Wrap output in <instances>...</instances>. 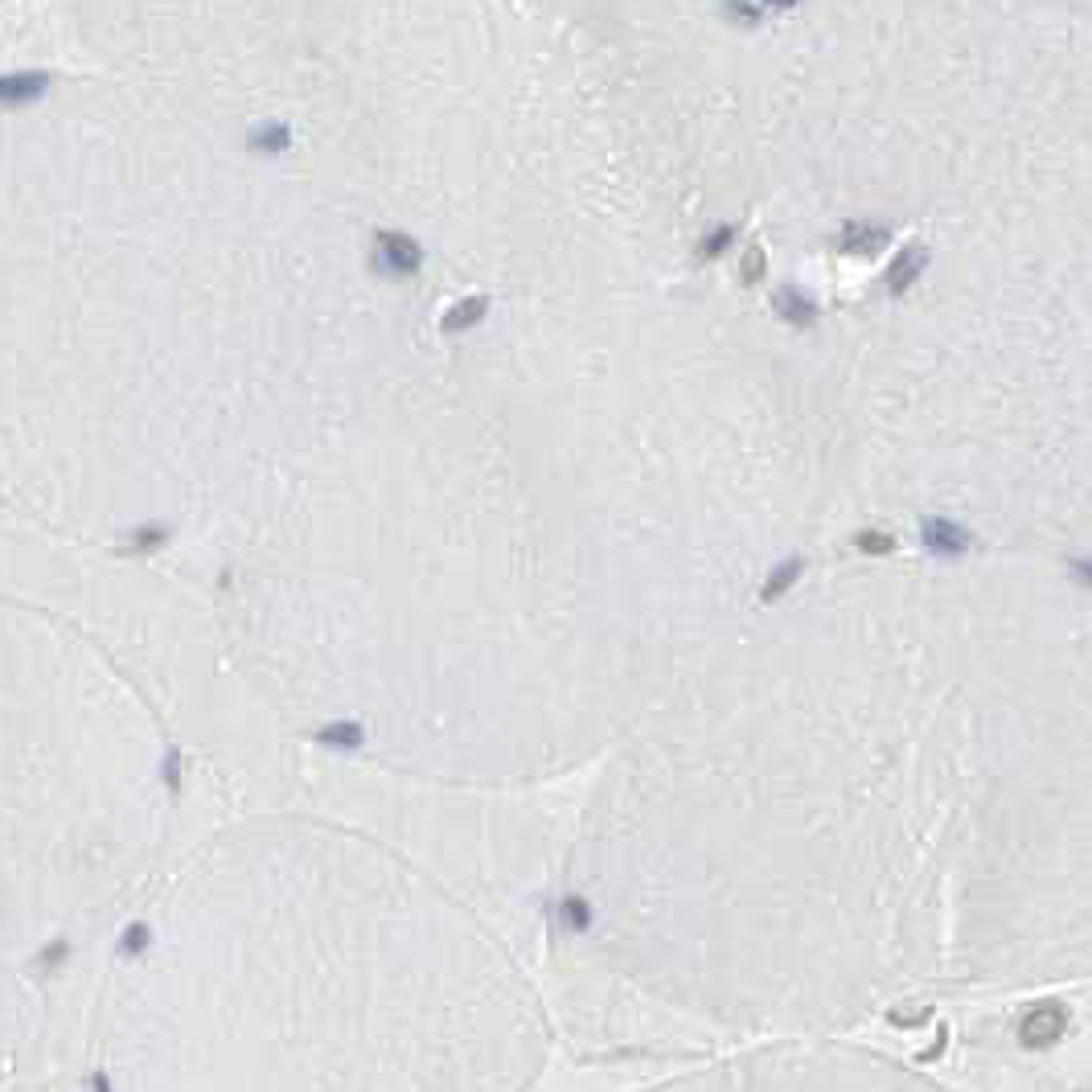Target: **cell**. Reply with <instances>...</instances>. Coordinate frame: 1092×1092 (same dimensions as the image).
I'll use <instances>...</instances> for the list:
<instances>
[{"label": "cell", "instance_id": "obj_1", "mask_svg": "<svg viewBox=\"0 0 1092 1092\" xmlns=\"http://www.w3.org/2000/svg\"><path fill=\"white\" fill-rule=\"evenodd\" d=\"M1064 1031H1068V1011L1060 1007V1002H1039V1007H1031V1014L1022 1018L1018 1039H1022V1047H1031V1051H1047V1047L1060 1044Z\"/></svg>", "mask_w": 1092, "mask_h": 1092}, {"label": "cell", "instance_id": "obj_2", "mask_svg": "<svg viewBox=\"0 0 1092 1092\" xmlns=\"http://www.w3.org/2000/svg\"><path fill=\"white\" fill-rule=\"evenodd\" d=\"M46 91H49V75L46 71L0 75V108H25V103H38Z\"/></svg>", "mask_w": 1092, "mask_h": 1092}, {"label": "cell", "instance_id": "obj_3", "mask_svg": "<svg viewBox=\"0 0 1092 1092\" xmlns=\"http://www.w3.org/2000/svg\"><path fill=\"white\" fill-rule=\"evenodd\" d=\"M920 534H924V546L932 554H941V559H957L969 546V530H961L957 522H945V517H924Z\"/></svg>", "mask_w": 1092, "mask_h": 1092}, {"label": "cell", "instance_id": "obj_4", "mask_svg": "<svg viewBox=\"0 0 1092 1092\" xmlns=\"http://www.w3.org/2000/svg\"><path fill=\"white\" fill-rule=\"evenodd\" d=\"M378 267H383L387 275H411L415 267H420V251H415V242L403 238V234H383L378 238Z\"/></svg>", "mask_w": 1092, "mask_h": 1092}, {"label": "cell", "instance_id": "obj_5", "mask_svg": "<svg viewBox=\"0 0 1092 1092\" xmlns=\"http://www.w3.org/2000/svg\"><path fill=\"white\" fill-rule=\"evenodd\" d=\"M776 308H780V317L793 321V325H813V321H818V308H813V300L801 296L796 288H780V292H776Z\"/></svg>", "mask_w": 1092, "mask_h": 1092}, {"label": "cell", "instance_id": "obj_6", "mask_svg": "<svg viewBox=\"0 0 1092 1092\" xmlns=\"http://www.w3.org/2000/svg\"><path fill=\"white\" fill-rule=\"evenodd\" d=\"M484 308H489V300H484V296H477V300H460V304L444 317V325H440V328H444V333H464V328H473V325L484 317Z\"/></svg>", "mask_w": 1092, "mask_h": 1092}, {"label": "cell", "instance_id": "obj_7", "mask_svg": "<svg viewBox=\"0 0 1092 1092\" xmlns=\"http://www.w3.org/2000/svg\"><path fill=\"white\" fill-rule=\"evenodd\" d=\"M801 571H805V567H801V559H789V563H780V567L772 571V579H768L764 587H760V600H764V604L780 600V596H785V592H789V587H793L796 579H801Z\"/></svg>", "mask_w": 1092, "mask_h": 1092}, {"label": "cell", "instance_id": "obj_8", "mask_svg": "<svg viewBox=\"0 0 1092 1092\" xmlns=\"http://www.w3.org/2000/svg\"><path fill=\"white\" fill-rule=\"evenodd\" d=\"M920 267H924V251H904L891 264V275H888V288L891 292H904L916 275H920Z\"/></svg>", "mask_w": 1092, "mask_h": 1092}, {"label": "cell", "instance_id": "obj_9", "mask_svg": "<svg viewBox=\"0 0 1092 1092\" xmlns=\"http://www.w3.org/2000/svg\"><path fill=\"white\" fill-rule=\"evenodd\" d=\"M361 723H328L317 732L321 743H328V748H361Z\"/></svg>", "mask_w": 1092, "mask_h": 1092}, {"label": "cell", "instance_id": "obj_10", "mask_svg": "<svg viewBox=\"0 0 1092 1092\" xmlns=\"http://www.w3.org/2000/svg\"><path fill=\"white\" fill-rule=\"evenodd\" d=\"M559 920H563L571 932H587V928H592V908H587L583 895H567L563 908H559Z\"/></svg>", "mask_w": 1092, "mask_h": 1092}, {"label": "cell", "instance_id": "obj_11", "mask_svg": "<svg viewBox=\"0 0 1092 1092\" xmlns=\"http://www.w3.org/2000/svg\"><path fill=\"white\" fill-rule=\"evenodd\" d=\"M855 546L866 550V554H891V550H895V539H891V534H883V530H862L858 539H855Z\"/></svg>", "mask_w": 1092, "mask_h": 1092}, {"label": "cell", "instance_id": "obj_12", "mask_svg": "<svg viewBox=\"0 0 1092 1092\" xmlns=\"http://www.w3.org/2000/svg\"><path fill=\"white\" fill-rule=\"evenodd\" d=\"M148 941H152L148 928H144V924H132V928L124 932V941H119V952H124V957H140V952L148 949Z\"/></svg>", "mask_w": 1092, "mask_h": 1092}, {"label": "cell", "instance_id": "obj_13", "mask_svg": "<svg viewBox=\"0 0 1092 1092\" xmlns=\"http://www.w3.org/2000/svg\"><path fill=\"white\" fill-rule=\"evenodd\" d=\"M846 242L851 247H879V242H888V231H875V227H846Z\"/></svg>", "mask_w": 1092, "mask_h": 1092}, {"label": "cell", "instance_id": "obj_14", "mask_svg": "<svg viewBox=\"0 0 1092 1092\" xmlns=\"http://www.w3.org/2000/svg\"><path fill=\"white\" fill-rule=\"evenodd\" d=\"M132 539H136V546H156V543L165 539V526H148V530H136Z\"/></svg>", "mask_w": 1092, "mask_h": 1092}, {"label": "cell", "instance_id": "obj_15", "mask_svg": "<svg viewBox=\"0 0 1092 1092\" xmlns=\"http://www.w3.org/2000/svg\"><path fill=\"white\" fill-rule=\"evenodd\" d=\"M760 271H764V255L752 251L748 259H743V280H760Z\"/></svg>", "mask_w": 1092, "mask_h": 1092}, {"label": "cell", "instance_id": "obj_16", "mask_svg": "<svg viewBox=\"0 0 1092 1092\" xmlns=\"http://www.w3.org/2000/svg\"><path fill=\"white\" fill-rule=\"evenodd\" d=\"M177 764H181V760H177V752H169V760H165V776H169V789H177V780H181V776H177Z\"/></svg>", "mask_w": 1092, "mask_h": 1092}]
</instances>
